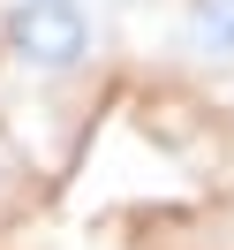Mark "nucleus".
Here are the masks:
<instances>
[{"label": "nucleus", "mask_w": 234, "mask_h": 250, "mask_svg": "<svg viewBox=\"0 0 234 250\" xmlns=\"http://www.w3.org/2000/svg\"><path fill=\"white\" fill-rule=\"evenodd\" d=\"M0 46L23 76H83L98 53V16L91 0H8L0 8Z\"/></svg>", "instance_id": "f257e3e1"}, {"label": "nucleus", "mask_w": 234, "mask_h": 250, "mask_svg": "<svg viewBox=\"0 0 234 250\" xmlns=\"http://www.w3.org/2000/svg\"><path fill=\"white\" fill-rule=\"evenodd\" d=\"M181 53L204 68H234V0H181Z\"/></svg>", "instance_id": "f03ea898"}]
</instances>
